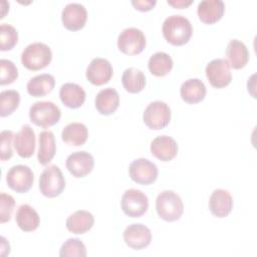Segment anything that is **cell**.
Returning a JSON list of instances; mask_svg holds the SVG:
<instances>
[{"mask_svg":"<svg viewBox=\"0 0 257 257\" xmlns=\"http://www.w3.org/2000/svg\"><path fill=\"white\" fill-rule=\"evenodd\" d=\"M165 39L173 45L186 44L193 33V27L188 18L182 15H171L167 17L162 27Z\"/></svg>","mask_w":257,"mask_h":257,"instance_id":"cell-1","label":"cell"},{"mask_svg":"<svg viewBox=\"0 0 257 257\" xmlns=\"http://www.w3.org/2000/svg\"><path fill=\"white\" fill-rule=\"evenodd\" d=\"M156 210L160 218L168 222H173L181 218L184 212V204L177 193L171 190H165L157 197Z\"/></svg>","mask_w":257,"mask_h":257,"instance_id":"cell-2","label":"cell"},{"mask_svg":"<svg viewBox=\"0 0 257 257\" xmlns=\"http://www.w3.org/2000/svg\"><path fill=\"white\" fill-rule=\"evenodd\" d=\"M52 59V52L48 45L42 42H34L27 45L21 54L22 64L29 70L45 68Z\"/></svg>","mask_w":257,"mask_h":257,"instance_id":"cell-3","label":"cell"},{"mask_svg":"<svg viewBox=\"0 0 257 257\" xmlns=\"http://www.w3.org/2000/svg\"><path fill=\"white\" fill-rule=\"evenodd\" d=\"M60 108L52 101H36L29 109L30 120L41 127H49L60 119Z\"/></svg>","mask_w":257,"mask_h":257,"instance_id":"cell-4","label":"cell"},{"mask_svg":"<svg viewBox=\"0 0 257 257\" xmlns=\"http://www.w3.org/2000/svg\"><path fill=\"white\" fill-rule=\"evenodd\" d=\"M64 188L65 179L56 165H51L44 169L39 177V189L43 196L55 198L62 193Z\"/></svg>","mask_w":257,"mask_h":257,"instance_id":"cell-5","label":"cell"},{"mask_svg":"<svg viewBox=\"0 0 257 257\" xmlns=\"http://www.w3.org/2000/svg\"><path fill=\"white\" fill-rule=\"evenodd\" d=\"M147 44L144 32L136 27L123 29L117 37L118 49L127 55H136L141 53Z\"/></svg>","mask_w":257,"mask_h":257,"instance_id":"cell-6","label":"cell"},{"mask_svg":"<svg viewBox=\"0 0 257 257\" xmlns=\"http://www.w3.org/2000/svg\"><path fill=\"white\" fill-rule=\"evenodd\" d=\"M143 119L149 128L162 130L170 122L171 109L164 101H153L146 107Z\"/></svg>","mask_w":257,"mask_h":257,"instance_id":"cell-7","label":"cell"},{"mask_svg":"<svg viewBox=\"0 0 257 257\" xmlns=\"http://www.w3.org/2000/svg\"><path fill=\"white\" fill-rule=\"evenodd\" d=\"M123 213L132 218H139L144 215L149 208V200L145 193L137 189L126 190L120 201Z\"/></svg>","mask_w":257,"mask_h":257,"instance_id":"cell-8","label":"cell"},{"mask_svg":"<svg viewBox=\"0 0 257 257\" xmlns=\"http://www.w3.org/2000/svg\"><path fill=\"white\" fill-rule=\"evenodd\" d=\"M205 72L209 82L215 88H223L232 80L230 64L225 58H216L211 60L207 64Z\"/></svg>","mask_w":257,"mask_h":257,"instance_id":"cell-9","label":"cell"},{"mask_svg":"<svg viewBox=\"0 0 257 257\" xmlns=\"http://www.w3.org/2000/svg\"><path fill=\"white\" fill-rule=\"evenodd\" d=\"M6 182L10 189L17 193H26L32 187L34 175L31 169L25 165H16L9 169Z\"/></svg>","mask_w":257,"mask_h":257,"instance_id":"cell-10","label":"cell"},{"mask_svg":"<svg viewBox=\"0 0 257 257\" xmlns=\"http://www.w3.org/2000/svg\"><path fill=\"white\" fill-rule=\"evenodd\" d=\"M131 179L141 185H150L158 178L157 166L147 159H137L133 161L128 168Z\"/></svg>","mask_w":257,"mask_h":257,"instance_id":"cell-11","label":"cell"},{"mask_svg":"<svg viewBox=\"0 0 257 257\" xmlns=\"http://www.w3.org/2000/svg\"><path fill=\"white\" fill-rule=\"evenodd\" d=\"M94 167V159L85 151L74 152L66 159V169L75 178L87 176Z\"/></svg>","mask_w":257,"mask_h":257,"instance_id":"cell-12","label":"cell"},{"mask_svg":"<svg viewBox=\"0 0 257 257\" xmlns=\"http://www.w3.org/2000/svg\"><path fill=\"white\" fill-rule=\"evenodd\" d=\"M113 74V69L110 62L101 57H96L91 60L86 69L87 80L94 85H102L107 83Z\"/></svg>","mask_w":257,"mask_h":257,"instance_id":"cell-13","label":"cell"},{"mask_svg":"<svg viewBox=\"0 0 257 257\" xmlns=\"http://www.w3.org/2000/svg\"><path fill=\"white\" fill-rule=\"evenodd\" d=\"M87 12L85 7L80 3H68L62 10L61 20L64 27L71 31L81 29L86 22Z\"/></svg>","mask_w":257,"mask_h":257,"instance_id":"cell-14","label":"cell"},{"mask_svg":"<svg viewBox=\"0 0 257 257\" xmlns=\"http://www.w3.org/2000/svg\"><path fill=\"white\" fill-rule=\"evenodd\" d=\"M123 240L132 249L141 250L150 245L152 232L143 224H132L123 231Z\"/></svg>","mask_w":257,"mask_h":257,"instance_id":"cell-15","label":"cell"},{"mask_svg":"<svg viewBox=\"0 0 257 257\" xmlns=\"http://www.w3.org/2000/svg\"><path fill=\"white\" fill-rule=\"evenodd\" d=\"M35 133L30 125L24 124L14 136L13 145L17 154L21 158H30L35 151Z\"/></svg>","mask_w":257,"mask_h":257,"instance_id":"cell-16","label":"cell"},{"mask_svg":"<svg viewBox=\"0 0 257 257\" xmlns=\"http://www.w3.org/2000/svg\"><path fill=\"white\" fill-rule=\"evenodd\" d=\"M232 208L233 199L228 191L223 189L213 191L209 199V209L214 216L224 218L231 213Z\"/></svg>","mask_w":257,"mask_h":257,"instance_id":"cell-17","label":"cell"},{"mask_svg":"<svg viewBox=\"0 0 257 257\" xmlns=\"http://www.w3.org/2000/svg\"><path fill=\"white\" fill-rule=\"evenodd\" d=\"M153 156L163 162L173 160L178 154L177 142L169 136H159L151 143Z\"/></svg>","mask_w":257,"mask_h":257,"instance_id":"cell-18","label":"cell"},{"mask_svg":"<svg viewBox=\"0 0 257 257\" xmlns=\"http://www.w3.org/2000/svg\"><path fill=\"white\" fill-rule=\"evenodd\" d=\"M225 11V4L222 0H203L199 3L197 13L200 20L206 24H213L219 21Z\"/></svg>","mask_w":257,"mask_h":257,"instance_id":"cell-19","label":"cell"},{"mask_svg":"<svg viewBox=\"0 0 257 257\" xmlns=\"http://www.w3.org/2000/svg\"><path fill=\"white\" fill-rule=\"evenodd\" d=\"M59 96L62 103L69 108L80 107L86 97L84 89L72 82H67L61 85L59 90Z\"/></svg>","mask_w":257,"mask_h":257,"instance_id":"cell-20","label":"cell"},{"mask_svg":"<svg viewBox=\"0 0 257 257\" xmlns=\"http://www.w3.org/2000/svg\"><path fill=\"white\" fill-rule=\"evenodd\" d=\"M226 55L230 67L234 69L243 68L249 60V51L247 46L238 39H231L227 45Z\"/></svg>","mask_w":257,"mask_h":257,"instance_id":"cell-21","label":"cell"},{"mask_svg":"<svg viewBox=\"0 0 257 257\" xmlns=\"http://www.w3.org/2000/svg\"><path fill=\"white\" fill-rule=\"evenodd\" d=\"M95 107L100 114L109 115L116 110L119 104L118 92L111 87L101 89L95 96Z\"/></svg>","mask_w":257,"mask_h":257,"instance_id":"cell-22","label":"cell"},{"mask_svg":"<svg viewBox=\"0 0 257 257\" xmlns=\"http://www.w3.org/2000/svg\"><path fill=\"white\" fill-rule=\"evenodd\" d=\"M94 224L93 215L85 210H78L71 214L65 222L67 230L73 234H84Z\"/></svg>","mask_w":257,"mask_h":257,"instance_id":"cell-23","label":"cell"},{"mask_svg":"<svg viewBox=\"0 0 257 257\" xmlns=\"http://www.w3.org/2000/svg\"><path fill=\"white\" fill-rule=\"evenodd\" d=\"M180 94L185 102L197 103L205 98L206 86L199 78H190L182 83Z\"/></svg>","mask_w":257,"mask_h":257,"instance_id":"cell-24","label":"cell"},{"mask_svg":"<svg viewBox=\"0 0 257 257\" xmlns=\"http://www.w3.org/2000/svg\"><path fill=\"white\" fill-rule=\"evenodd\" d=\"M38 142L39 149L37 159L41 165L46 166L51 162L56 153V144L53 133L50 131L41 132L38 137Z\"/></svg>","mask_w":257,"mask_h":257,"instance_id":"cell-25","label":"cell"},{"mask_svg":"<svg viewBox=\"0 0 257 257\" xmlns=\"http://www.w3.org/2000/svg\"><path fill=\"white\" fill-rule=\"evenodd\" d=\"M15 220L18 227L24 232H32L36 230L40 223L38 213L27 204H23L18 208Z\"/></svg>","mask_w":257,"mask_h":257,"instance_id":"cell-26","label":"cell"},{"mask_svg":"<svg viewBox=\"0 0 257 257\" xmlns=\"http://www.w3.org/2000/svg\"><path fill=\"white\" fill-rule=\"evenodd\" d=\"M55 85L53 75L48 73L38 74L29 79L27 82V91L34 97H41L49 93Z\"/></svg>","mask_w":257,"mask_h":257,"instance_id":"cell-27","label":"cell"},{"mask_svg":"<svg viewBox=\"0 0 257 257\" xmlns=\"http://www.w3.org/2000/svg\"><path fill=\"white\" fill-rule=\"evenodd\" d=\"M88 138V130L81 122H71L63 127L61 139L64 143L71 146H82Z\"/></svg>","mask_w":257,"mask_h":257,"instance_id":"cell-28","label":"cell"},{"mask_svg":"<svg viewBox=\"0 0 257 257\" xmlns=\"http://www.w3.org/2000/svg\"><path fill=\"white\" fill-rule=\"evenodd\" d=\"M121 82L126 91L138 93L142 91L146 85V76L142 70L136 67H130L123 71Z\"/></svg>","mask_w":257,"mask_h":257,"instance_id":"cell-29","label":"cell"},{"mask_svg":"<svg viewBox=\"0 0 257 257\" xmlns=\"http://www.w3.org/2000/svg\"><path fill=\"white\" fill-rule=\"evenodd\" d=\"M148 67L152 74L156 76H165L173 68V59L166 52H156L150 57Z\"/></svg>","mask_w":257,"mask_h":257,"instance_id":"cell-30","label":"cell"},{"mask_svg":"<svg viewBox=\"0 0 257 257\" xmlns=\"http://www.w3.org/2000/svg\"><path fill=\"white\" fill-rule=\"evenodd\" d=\"M20 94L17 90L7 89L0 93V115L6 116L11 114L19 105Z\"/></svg>","mask_w":257,"mask_h":257,"instance_id":"cell-31","label":"cell"},{"mask_svg":"<svg viewBox=\"0 0 257 257\" xmlns=\"http://www.w3.org/2000/svg\"><path fill=\"white\" fill-rule=\"evenodd\" d=\"M59 255L61 257H85L86 248L79 239L69 238L62 244Z\"/></svg>","mask_w":257,"mask_h":257,"instance_id":"cell-32","label":"cell"},{"mask_svg":"<svg viewBox=\"0 0 257 257\" xmlns=\"http://www.w3.org/2000/svg\"><path fill=\"white\" fill-rule=\"evenodd\" d=\"M18 41V32L10 24L2 23L0 26V49L11 50Z\"/></svg>","mask_w":257,"mask_h":257,"instance_id":"cell-33","label":"cell"},{"mask_svg":"<svg viewBox=\"0 0 257 257\" xmlns=\"http://www.w3.org/2000/svg\"><path fill=\"white\" fill-rule=\"evenodd\" d=\"M0 66H1V78H0L1 85L12 83L18 77L17 67L11 60L2 58L0 60Z\"/></svg>","mask_w":257,"mask_h":257,"instance_id":"cell-34","label":"cell"},{"mask_svg":"<svg viewBox=\"0 0 257 257\" xmlns=\"http://www.w3.org/2000/svg\"><path fill=\"white\" fill-rule=\"evenodd\" d=\"M15 206L14 198L6 193L0 194V221L5 223L11 219L13 209Z\"/></svg>","mask_w":257,"mask_h":257,"instance_id":"cell-35","label":"cell"},{"mask_svg":"<svg viewBox=\"0 0 257 257\" xmlns=\"http://www.w3.org/2000/svg\"><path fill=\"white\" fill-rule=\"evenodd\" d=\"M12 140H14V135L11 131L1 132V161L9 160L13 156Z\"/></svg>","mask_w":257,"mask_h":257,"instance_id":"cell-36","label":"cell"},{"mask_svg":"<svg viewBox=\"0 0 257 257\" xmlns=\"http://www.w3.org/2000/svg\"><path fill=\"white\" fill-rule=\"evenodd\" d=\"M157 1L156 0H133L132 4L136 7V9L140 10V11H149L151 10L155 5H156Z\"/></svg>","mask_w":257,"mask_h":257,"instance_id":"cell-37","label":"cell"},{"mask_svg":"<svg viewBox=\"0 0 257 257\" xmlns=\"http://www.w3.org/2000/svg\"><path fill=\"white\" fill-rule=\"evenodd\" d=\"M192 0L189 1H185V0H174V1H169L168 0V4L176 7V8H185L187 6H189L190 4H192Z\"/></svg>","mask_w":257,"mask_h":257,"instance_id":"cell-38","label":"cell"}]
</instances>
